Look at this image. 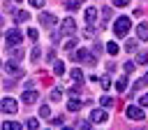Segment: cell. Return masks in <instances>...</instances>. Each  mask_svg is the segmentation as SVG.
<instances>
[{
	"mask_svg": "<svg viewBox=\"0 0 148 130\" xmlns=\"http://www.w3.org/2000/svg\"><path fill=\"white\" fill-rule=\"evenodd\" d=\"M125 84H127V79H125V77H120V79H118V84H116V88H118V91H120V93H123V91H125V88H127V86H125Z\"/></svg>",
	"mask_w": 148,
	"mask_h": 130,
	"instance_id": "20",
	"label": "cell"
},
{
	"mask_svg": "<svg viewBox=\"0 0 148 130\" xmlns=\"http://www.w3.org/2000/svg\"><path fill=\"white\" fill-rule=\"evenodd\" d=\"M39 23H42V26H53V23H56V16L49 14V12H44V14H39Z\"/></svg>",
	"mask_w": 148,
	"mask_h": 130,
	"instance_id": "9",
	"label": "cell"
},
{
	"mask_svg": "<svg viewBox=\"0 0 148 130\" xmlns=\"http://www.w3.org/2000/svg\"><path fill=\"white\" fill-rule=\"evenodd\" d=\"M134 49H136V42H134V39H127V44H125V51H127V53H132Z\"/></svg>",
	"mask_w": 148,
	"mask_h": 130,
	"instance_id": "19",
	"label": "cell"
},
{
	"mask_svg": "<svg viewBox=\"0 0 148 130\" xmlns=\"http://www.w3.org/2000/svg\"><path fill=\"white\" fill-rule=\"evenodd\" d=\"M81 2L83 0H67L65 5H67V9H76V7H81Z\"/></svg>",
	"mask_w": 148,
	"mask_h": 130,
	"instance_id": "17",
	"label": "cell"
},
{
	"mask_svg": "<svg viewBox=\"0 0 148 130\" xmlns=\"http://www.w3.org/2000/svg\"><path fill=\"white\" fill-rule=\"evenodd\" d=\"M51 100H60V91H58V88L51 91Z\"/></svg>",
	"mask_w": 148,
	"mask_h": 130,
	"instance_id": "28",
	"label": "cell"
},
{
	"mask_svg": "<svg viewBox=\"0 0 148 130\" xmlns=\"http://www.w3.org/2000/svg\"><path fill=\"white\" fill-rule=\"evenodd\" d=\"M28 35H30V39H35V42H37V30H35V28H30V30H28Z\"/></svg>",
	"mask_w": 148,
	"mask_h": 130,
	"instance_id": "29",
	"label": "cell"
},
{
	"mask_svg": "<svg viewBox=\"0 0 148 130\" xmlns=\"http://www.w3.org/2000/svg\"><path fill=\"white\" fill-rule=\"evenodd\" d=\"M95 19H97V9H95V7H88V9H86V23L92 26Z\"/></svg>",
	"mask_w": 148,
	"mask_h": 130,
	"instance_id": "10",
	"label": "cell"
},
{
	"mask_svg": "<svg viewBox=\"0 0 148 130\" xmlns=\"http://www.w3.org/2000/svg\"><path fill=\"white\" fill-rule=\"evenodd\" d=\"M74 30H76V23H74L72 16H67V19L62 21V32H65V35H74Z\"/></svg>",
	"mask_w": 148,
	"mask_h": 130,
	"instance_id": "6",
	"label": "cell"
},
{
	"mask_svg": "<svg viewBox=\"0 0 148 130\" xmlns=\"http://www.w3.org/2000/svg\"><path fill=\"white\" fill-rule=\"evenodd\" d=\"M51 125H62V118H60V116H58V118H53V121H51Z\"/></svg>",
	"mask_w": 148,
	"mask_h": 130,
	"instance_id": "36",
	"label": "cell"
},
{
	"mask_svg": "<svg viewBox=\"0 0 148 130\" xmlns=\"http://www.w3.org/2000/svg\"><path fill=\"white\" fill-rule=\"evenodd\" d=\"M25 128H30V130H35V128H39V121H35V118H30V121L25 123Z\"/></svg>",
	"mask_w": 148,
	"mask_h": 130,
	"instance_id": "25",
	"label": "cell"
},
{
	"mask_svg": "<svg viewBox=\"0 0 148 130\" xmlns=\"http://www.w3.org/2000/svg\"><path fill=\"white\" fill-rule=\"evenodd\" d=\"M21 100H23V102H28V104H32V102L37 100V93H35V91H25V93L21 95Z\"/></svg>",
	"mask_w": 148,
	"mask_h": 130,
	"instance_id": "12",
	"label": "cell"
},
{
	"mask_svg": "<svg viewBox=\"0 0 148 130\" xmlns=\"http://www.w3.org/2000/svg\"><path fill=\"white\" fill-rule=\"evenodd\" d=\"M49 114H51V107H49V104H42V107H39V116H44V118H46Z\"/></svg>",
	"mask_w": 148,
	"mask_h": 130,
	"instance_id": "21",
	"label": "cell"
},
{
	"mask_svg": "<svg viewBox=\"0 0 148 130\" xmlns=\"http://www.w3.org/2000/svg\"><path fill=\"white\" fill-rule=\"evenodd\" d=\"M18 2H21V0H18Z\"/></svg>",
	"mask_w": 148,
	"mask_h": 130,
	"instance_id": "38",
	"label": "cell"
},
{
	"mask_svg": "<svg viewBox=\"0 0 148 130\" xmlns=\"http://www.w3.org/2000/svg\"><path fill=\"white\" fill-rule=\"evenodd\" d=\"M146 60H148V53H146V51H141V53H139V58H136V63H139V65H143Z\"/></svg>",
	"mask_w": 148,
	"mask_h": 130,
	"instance_id": "23",
	"label": "cell"
},
{
	"mask_svg": "<svg viewBox=\"0 0 148 130\" xmlns=\"http://www.w3.org/2000/svg\"><path fill=\"white\" fill-rule=\"evenodd\" d=\"M0 111H5V114H14V111H18V102L12 100V98H5V100H0Z\"/></svg>",
	"mask_w": 148,
	"mask_h": 130,
	"instance_id": "3",
	"label": "cell"
},
{
	"mask_svg": "<svg viewBox=\"0 0 148 130\" xmlns=\"http://www.w3.org/2000/svg\"><path fill=\"white\" fill-rule=\"evenodd\" d=\"M53 72H56V74L60 77V74L65 72V67H62V63H56V65H53Z\"/></svg>",
	"mask_w": 148,
	"mask_h": 130,
	"instance_id": "24",
	"label": "cell"
},
{
	"mask_svg": "<svg viewBox=\"0 0 148 130\" xmlns=\"http://www.w3.org/2000/svg\"><path fill=\"white\" fill-rule=\"evenodd\" d=\"M139 104H141V107H146V104H148V98H146V95H141V98H139Z\"/></svg>",
	"mask_w": 148,
	"mask_h": 130,
	"instance_id": "33",
	"label": "cell"
},
{
	"mask_svg": "<svg viewBox=\"0 0 148 130\" xmlns=\"http://www.w3.org/2000/svg\"><path fill=\"white\" fill-rule=\"evenodd\" d=\"M5 70H7L12 77H21V74H23V70H21V67H18L14 60H12V63H7V65H5Z\"/></svg>",
	"mask_w": 148,
	"mask_h": 130,
	"instance_id": "8",
	"label": "cell"
},
{
	"mask_svg": "<svg viewBox=\"0 0 148 130\" xmlns=\"http://www.w3.org/2000/svg\"><path fill=\"white\" fill-rule=\"evenodd\" d=\"M21 128V123H16V121H7V123H2V130H18Z\"/></svg>",
	"mask_w": 148,
	"mask_h": 130,
	"instance_id": "15",
	"label": "cell"
},
{
	"mask_svg": "<svg viewBox=\"0 0 148 130\" xmlns=\"http://www.w3.org/2000/svg\"><path fill=\"white\" fill-rule=\"evenodd\" d=\"M136 35H139L141 42H146V39H148V26H146V23H139V26H136Z\"/></svg>",
	"mask_w": 148,
	"mask_h": 130,
	"instance_id": "11",
	"label": "cell"
},
{
	"mask_svg": "<svg viewBox=\"0 0 148 130\" xmlns=\"http://www.w3.org/2000/svg\"><path fill=\"white\" fill-rule=\"evenodd\" d=\"M111 104H113V100H111L109 95H104V98H102V107H104V109H109Z\"/></svg>",
	"mask_w": 148,
	"mask_h": 130,
	"instance_id": "22",
	"label": "cell"
},
{
	"mask_svg": "<svg viewBox=\"0 0 148 130\" xmlns=\"http://www.w3.org/2000/svg\"><path fill=\"white\" fill-rule=\"evenodd\" d=\"M130 28H132V21H130V16H120V19L116 21V26H113V32H116L118 37H125Z\"/></svg>",
	"mask_w": 148,
	"mask_h": 130,
	"instance_id": "1",
	"label": "cell"
},
{
	"mask_svg": "<svg viewBox=\"0 0 148 130\" xmlns=\"http://www.w3.org/2000/svg\"><path fill=\"white\" fill-rule=\"evenodd\" d=\"M125 114H127V118H132V121H143V118H146V111H143L141 107H134V104H130V107L125 109Z\"/></svg>",
	"mask_w": 148,
	"mask_h": 130,
	"instance_id": "4",
	"label": "cell"
},
{
	"mask_svg": "<svg viewBox=\"0 0 148 130\" xmlns=\"http://www.w3.org/2000/svg\"><path fill=\"white\" fill-rule=\"evenodd\" d=\"M21 39H23V35H21L16 28H12V30L7 32V44H9V46H21Z\"/></svg>",
	"mask_w": 148,
	"mask_h": 130,
	"instance_id": "5",
	"label": "cell"
},
{
	"mask_svg": "<svg viewBox=\"0 0 148 130\" xmlns=\"http://www.w3.org/2000/svg\"><path fill=\"white\" fill-rule=\"evenodd\" d=\"M30 58H32V60H37V58H39V49H37V46L32 49V53H30Z\"/></svg>",
	"mask_w": 148,
	"mask_h": 130,
	"instance_id": "30",
	"label": "cell"
},
{
	"mask_svg": "<svg viewBox=\"0 0 148 130\" xmlns=\"http://www.w3.org/2000/svg\"><path fill=\"white\" fill-rule=\"evenodd\" d=\"M72 46H76V39H69V42L65 44V49H72Z\"/></svg>",
	"mask_w": 148,
	"mask_h": 130,
	"instance_id": "35",
	"label": "cell"
},
{
	"mask_svg": "<svg viewBox=\"0 0 148 130\" xmlns=\"http://www.w3.org/2000/svg\"><path fill=\"white\" fill-rule=\"evenodd\" d=\"M109 16H111V9H109V7H106V9H104V12H102V28H104V26H106V21H109Z\"/></svg>",
	"mask_w": 148,
	"mask_h": 130,
	"instance_id": "18",
	"label": "cell"
},
{
	"mask_svg": "<svg viewBox=\"0 0 148 130\" xmlns=\"http://www.w3.org/2000/svg\"><path fill=\"white\" fill-rule=\"evenodd\" d=\"M109 86H111V81H109V77H104L102 79V88H109Z\"/></svg>",
	"mask_w": 148,
	"mask_h": 130,
	"instance_id": "32",
	"label": "cell"
},
{
	"mask_svg": "<svg viewBox=\"0 0 148 130\" xmlns=\"http://www.w3.org/2000/svg\"><path fill=\"white\" fill-rule=\"evenodd\" d=\"M30 5H32V7H42V5H44V0H30Z\"/></svg>",
	"mask_w": 148,
	"mask_h": 130,
	"instance_id": "34",
	"label": "cell"
},
{
	"mask_svg": "<svg viewBox=\"0 0 148 130\" xmlns=\"http://www.w3.org/2000/svg\"><path fill=\"white\" fill-rule=\"evenodd\" d=\"M111 2H113V5H116V7H123V5H127V2H130V0H111Z\"/></svg>",
	"mask_w": 148,
	"mask_h": 130,
	"instance_id": "31",
	"label": "cell"
},
{
	"mask_svg": "<svg viewBox=\"0 0 148 130\" xmlns=\"http://www.w3.org/2000/svg\"><path fill=\"white\" fill-rule=\"evenodd\" d=\"M106 51H109V56H116V53H118V44H116V42H109V44H106Z\"/></svg>",
	"mask_w": 148,
	"mask_h": 130,
	"instance_id": "16",
	"label": "cell"
},
{
	"mask_svg": "<svg viewBox=\"0 0 148 130\" xmlns=\"http://www.w3.org/2000/svg\"><path fill=\"white\" fill-rule=\"evenodd\" d=\"M81 104H83V102H81V100H76V98L72 95V100L67 102V109H69V111H79V109H81Z\"/></svg>",
	"mask_w": 148,
	"mask_h": 130,
	"instance_id": "13",
	"label": "cell"
},
{
	"mask_svg": "<svg viewBox=\"0 0 148 130\" xmlns=\"http://www.w3.org/2000/svg\"><path fill=\"white\" fill-rule=\"evenodd\" d=\"M69 77H72V81H76V84H81V81H83V74H81V70H79V67H74V70L69 72Z\"/></svg>",
	"mask_w": 148,
	"mask_h": 130,
	"instance_id": "14",
	"label": "cell"
},
{
	"mask_svg": "<svg viewBox=\"0 0 148 130\" xmlns=\"http://www.w3.org/2000/svg\"><path fill=\"white\" fill-rule=\"evenodd\" d=\"M90 121H95V123H106V111H104V109H92V111H90Z\"/></svg>",
	"mask_w": 148,
	"mask_h": 130,
	"instance_id": "7",
	"label": "cell"
},
{
	"mask_svg": "<svg viewBox=\"0 0 148 130\" xmlns=\"http://www.w3.org/2000/svg\"><path fill=\"white\" fill-rule=\"evenodd\" d=\"M30 19V14L28 12H21V14H16V21H28Z\"/></svg>",
	"mask_w": 148,
	"mask_h": 130,
	"instance_id": "26",
	"label": "cell"
},
{
	"mask_svg": "<svg viewBox=\"0 0 148 130\" xmlns=\"http://www.w3.org/2000/svg\"><path fill=\"white\" fill-rule=\"evenodd\" d=\"M134 67H136V63H132V60H127V63H125V72H132Z\"/></svg>",
	"mask_w": 148,
	"mask_h": 130,
	"instance_id": "27",
	"label": "cell"
},
{
	"mask_svg": "<svg viewBox=\"0 0 148 130\" xmlns=\"http://www.w3.org/2000/svg\"><path fill=\"white\" fill-rule=\"evenodd\" d=\"M72 58H74V60H86L88 65H95V63H97L95 53H90L88 49H79V51H72Z\"/></svg>",
	"mask_w": 148,
	"mask_h": 130,
	"instance_id": "2",
	"label": "cell"
},
{
	"mask_svg": "<svg viewBox=\"0 0 148 130\" xmlns=\"http://www.w3.org/2000/svg\"><path fill=\"white\" fill-rule=\"evenodd\" d=\"M0 26H2V16H0Z\"/></svg>",
	"mask_w": 148,
	"mask_h": 130,
	"instance_id": "37",
	"label": "cell"
}]
</instances>
